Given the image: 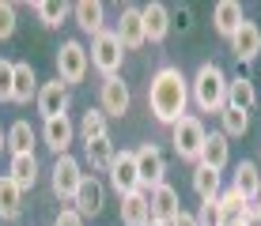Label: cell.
Here are the masks:
<instances>
[{
  "mask_svg": "<svg viewBox=\"0 0 261 226\" xmlns=\"http://www.w3.org/2000/svg\"><path fill=\"white\" fill-rule=\"evenodd\" d=\"M148 110L155 117L159 124H174L178 117L190 113V79L182 76V68L178 64H163L151 76L148 83Z\"/></svg>",
  "mask_w": 261,
  "mask_h": 226,
  "instance_id": "obj_1",
  "label": "cell"
},
{
  "mask_svg": "<svg viewBox=\"0 0 261 226\" xmlns=\"http://www.w3.org/2000/svg\"><path fill=\"white\" fill-rule=\"evenodd\" d=\"M190 102L201 113H220L227 106V76H223L220 64H201L190 79Z\"/></svg>",
  "mask_w": 261,
  "mask_h": 226,
  "instance_id": "obj_2",
  "label": "cell"
},
{
  "mask_svg": "<svg viewBox=\"0 0 261 226\" xmlns=\"http://www.w3.org/2000/svg\"><path fill=\"white\" fill-rule=\"evenodd\" d=\"M204 136H208V128H204V121H201V117H193V113L178 117V121L170 124V143H174V151H178V158H182V162H197V158H201Z\"/></svg>",
  "mask_w": 261,
  "mask_h": 226,
  "instance_id": "obj_3",
  "label": "cell"
},
{
  "mask_svg": "<svg viewBox=\"0 0 261 226\" xmlns=\"http://www.w3.org/2000/svg\"><path fill=\"white\" fill-rule=\"evenodd\" d=\"M87 57H91V68H95V72H102V79H110V76H118V72H121L125 49H121L118 34L106 26L102 34H95V38H91V49H87Z\"/></svg>",
  "mask_w": 261,
  "mask_h": 226,
  "instance_id": "obj_4",
  "label": "cell"
},
{
  "mask_svg": "<svg viewBox=\"0 0 261 226\" xmlns=\"http://www.w3.org/2000/svg\"><path fill=\"white\" fill-rule=\"evenodd\" d=\"M87 68H91V57H87L84 45H80L76 38L61 42V49H57V79H61V83H65V87L84 83Z\"/></svg>",
  "mask_w": 261,
  "mask_h": 226,
  "instance_id": "obj_5",
  "label": "cell"
},
{
  "mask_svg": "<svg viewBox=\"0 0 261 226\" xmlns=\"http://www.w3.org/2000/svg\"><path fill=\"white\" fill-rule=\"evenodd\" d=\"M133 158H137V174H140L144 192H151V188H159L167 181V158H163V151H159L155 143H140V147L133 151Z\"/></svg>",
  "mask_w": 261,
  "mask_h": 226,
  "instance_id": "obj_6",
  "label": "cell"
},
{
  "mask_svg": "<svg viewBox=\"0 0 261 226\" xmlns=\"http://www.w3.org/2000/svg\"><path fill=\"white\" fill-rule=\"evenodd\" d=\"M80 181H84V166H80V158L57 155V162H53V170H49L53 196H57V200H65V204H72V196H76Z\"/></svg>",
  "mask_w": 261,
  "mask_h": 226,
  "instance_id": "obj_7",
  "label": "cell"
},
{
  "mask_svg": "<svg viewBox=\"0 0 261 226\" xmlns=\"http://www.w3.org/2000/svg\"><path fill=\"white\" fill-rule=\"evenodd\" d=\"M133 106V94H129V83H125L121 76H110L98 83V110L106 113V121H114V117H125Z\"/></svg>",
  "mask_w": 261,
  "mask_h": 226,
  "instance_id": "obj_8",
  "label": "cell"
},
{
  "mask_svg": "<svg viewBox=\"0 0 261 226\" xmlns=\"http://www.w3.org/2000/svg\"><path fill=\"white\" fill-rule=\"evenodd\" d=\"M106 174H110V188H114L118 196L140 192V174H137V158H133V151H118Z\"/></svg>",
  "mask_w": 261,
  "mask_h": 226,
  "instance_id": "obj_9",
  "label": "cell"
},
{
  "mask_svg": "<svg viewBox=\"0 0 261 226\" xmlns=\"http://www.w3.org/2000/svg\"><path fill=\"white\" fill-rule=\"evenodd\" d=\"M102 204H106V185H102L95 174H84V181H80V188H76V196H72L76 215H80V219H95V215L102 211Z\"/></svg>",
  "mask_w": 261,
  "mask_h": 226,
  "instance_id": "obj_10",
  "label": "cell"
},
{
  "mask_svg": "<svg viewBox=\"0 0 261 226\" xmlns=\"http://www.w3.org/2000/svg\"><path fill=\"white\" fill-rule=\"evenodd\" d=\"M118 42H121V49L129 53V49H140V45H148V38H144V19H140V8L137 4H125L121 8V19H118Z\"/></svg>",
  "mask_w": 261,
  "mask_h": 226,
  "instance_id": "obj_11",
  "label": "cell"
},
{
  "mask_svg": "<svg viewBox=\"0 0 261 226\" xmlns=\"http://www.w3.org/2000/svg\"><path fill=\"white\" fill-rule=\"evenodd\" d=\"M148 207H151V222H163V226H170V219H174V215L182 211L178 188L163 181L159 188H151V192H148Z\"/></svg>",
  "mask_w": 261,
  "mask_h": 226,
  "instance_id": "obj_12",
  "label": "cell"
},
{
  "mask_svg": "<svg viewBox=\"0 0 261 226\" xmlns=\"http://www.w3.org/2000/svg\"><path fill=\"white\" fill-rule=\"evenodd\" d=\"M42 140H46V147H49V151H57V155H68L72 140H76V124L68 121V113L49 117V121L42 124Z\"/></svg>",
  "mask_w": 261,
  "mask_h": 226,
  "instance_id": "obj_13",
  "label": "cell"
},
{
  "mask_svg": "<svg viewBox=\"0 0 261 226\" xmlns=\"http://www.w3.org/2000/svg\"><path fill=\"white\" fill-rule=\"evenodd\" d=\"M34 102H38V113L46 117H61V113H68V87L61 83V79H49V83H42L38 87V98H34Z\"/></svg>",
  "mask_w": 261,
  "mask_h": 226,
  "instance_id": "obj_14",
  "label": "cell"
},
{
  "mask_svg": "<svg viewBox=\"0 0 261 226\" xmlns=\"http://www.w3.org/2000/svg\"><path fill=\"white\" fill-rule=\"evenodd\" d=\"M231 53H235V60H242V64H250V60L261 53V26L257 23H242L235 34H231Z\"/></svg>",
  "mask_w": 261,
  "mask_h": 226,
  "instance_id": "obj_15",
  "label": "cell"
},
{
  "mask_svg": "<svg viewBox=\"0 0 261 226\" xmlns=\"http://www.w3.org/2000/svg\"><path fill=\"white\" fill-rule=\"evenodd\" d=\"M242 23H246V12H242L239 0H220V4L212 8V26H216V34H220V38L231 42V34H235Z\"/></svg>",
  "mask_w": 261,
  "mask_h": 226,
  "instance_id": "obj_16",
  "label": "cell"
},
{
  "mask_svg": "<svg viewBox=\"0 0 261 226\" xmlns=\"http://www.w3.org/2000/svg\"><path fill=\"white\" fill-rule=\"evenodd\" d=\"M140 19H144V38H148L151 45H159L170 34V8L167 4H144Z\"/></svg>",
  "mask_w": 261,
  "mask_h": 226,
  "instance_id": "obj_17",
  "label": "cell"
},
{
  "mask_svg": "<svg viewBox=\"0 0 261 226\" xmlns=\"http://www.w3.org/2000/svg\"><path fill=\"white\" fill-rule=\"evenodd\" d=\"M227 158H231V143H227V136L223 132H208L204 136V143H201V166H208L216 170V174H223V166H227Z\"/></svg>",
  "mask_w": 261,
  "mask_h": 226,
  "instance_id": "obj_18",
  "label": "cell"
},
{
  "mask_svg": "<svg viewBox=\"0 0 261 226\" xmlns=\"http://www.w3.org/2000/svg\"><path fill=\"white\" fill-rule=\"evenodd\" d=\"M72 15H76V26L87 30L91 38L106 30V4H98V0H80V4H72Z\"/></svg>",
  "mask_w": 261,
  "mask_h": 226,
  "instance_id": "obj_19",
  "label": "cell"
},
{
  "mask_svg": "<svg viewBox=\"0 0 261 226\" xmlns=\"http://www.w3.org/2000/svg\"><path fill=\"white\" fill-rule=\"evenodd\" d=\"M231 188H235L242 200H250V204H254L257 196H261V170H257V162H246V158H242L239 166H235Z\"/></svg>",
  "mask_w": 261,
  "mask_h": 226,
  "instance_id": "obj_20",
  "label": "cell"
},
{
  "mask_svg": "<svg viewBox=\"0 0 261 226\" xmlns=\"http://www.w3.org/2000/svg\"><path fill=\"white\" fill-rule=\"evenodd\" d=\"M216 204H220V215H223V226H242L250 215V200H242L235 188H220V196H216Z\"/></svg>",
  "mask_w": 261,
  "mask_h": 226,
  "instance_id": "obj_21",
  "label": "cell"
},
{
  "mask_svg": "<svg viewBox=\"0 0 261 226\" xmlns=\"http://www.w3.org/2000/svg\"><path fill=\"white\" fill-rule=\"evenodd\" d=\"M31 98H38V76H34V68L19 60L15 64V76H12V102L15 106H27Z\"/></svg>",
  "mask_w": 261,
  "mask_h": 226,
  "instance_id": "obj_22",
  "label": "cell"
},
{
  "mask_svg": "<svg viewBox=\"0 0 261 226\" xmlns=\"http://www.w3.org/2000/svg\"><path fill=\"white\" fill-rule=\"evenodd\" d=\"M114 155H118V147H114V140H110V136L84 143V162L95 170V174H106V170H110V162H114Z\"/></svg>",
  "mask_w": 261,
  "mask_h": 226,
  "instance_id": "obj_23",
  "label": "cell"
},
{
  "mask_svg": "<svg viewBox=\"0 0 261 226\" xmlns=\"http://www.w3.org/2000/svg\"><path fill=\"white\" fill-rule=\"evenodd\" d=\"M227 106H235V110H242V113L254 110V106H257V87H254V79H246V76L227 79Z\"/></svg>",
  "mask_w": 261,
  "mask_h": 226,
  "instance_id": "obj_24",
  "label": "cell"
},
{
  "mask_svg": "<svg viewBox=\"0 0 261 226\" xmlns=\"http://www.w3.org/2000/svg\"><path fill=\"white\" fill-rule=\"evenodd\" d=\"M8 177L19 185V192H31L34 181H38V158H34V155H12V162H8Z\"/></svg>",
  "mask_w": 261,
  "mask_h": 226,
  "instance_id": "obj_25",
  "label": "cell"
},
{
  "mask_svg": "<svg viewBox=\"0 0 261 226\" xmlns=\"http://www.w3.org/2000/svg\"><path fill=\"white\" fill-rule=\"evenodd\" d=\"M121 222L125 226H148L151 222V207H148V192H133V196H121Z\"/></svg>",
  "mask_w": 261,
  "mask_h": 226,
  "instance_id": "obj_26",
  "label": "cell"
},
{
  "mask_svg": "<svg viewBox=\"0 0 261 226\" xmlns=\"http://www.w3.org/2000/svg\"><path fill=\"white\" fill-rule=\"evenodd\" d=\"M19 215H23V192H19V185L4 174V177H0V219L15 222Z\"/></svg>",
  "mask_w": 261,
  "mask_h": 226,
  "instance_id": "obj_27",
  "label": "cell"
},
{
  "mask_svg": "<svg viewBox=\"0 0 261 226\" xmlns=\"http://www.w3.org/2000/svg\"><path fill=\"white\" fill-rule=\"evenodd\" d=\"M76 132H80V140H84V143H91V140H102V136H110V121H106V113L95 106V110H87L84 117H80Z\"/></svg>",
  "mask_w": 261,
  "mask_h": 226,
  "instance_id": "obj_28",
  "label": "cell"
},
{
  "mask_svg": "<svg viewBox=\"0 0 261 226\" xmlns=\"http://www.w3.org/2000/svg\"><path fill=\"white\" fill-rule=\"evenodd\" d=\"M220 174H216V170H208V166H201V162H197L193 166V192L201 196V204H208V200H216V196H220Z\"/></svg>",
  "mask_w": 261,
  "mask_h": 226,
  "instance_id": "obj_29",
  "label": "cell"
},
{
  "mask_svg": "<svg viewBox=\"0 0 261 226\" xmlns=\"http://www.w3.org/2000/svg\"><path fill=\"white\" fill-rule=\"evenodd\" d=\"M34 140H38V136H34V128L27 121H15L12 128H8V151H12V155H34Z\"/></svg>",
  "mask_w": 261,
  "mask_h": 226,
  "instance_id": "obj_30",
  "label": "cell"
},
{
  "mask_svg": "<svg viewBox=\"0 0 261 226\" xmlns=\"http://www.w3.org/2000/svg\"><path fill=\"white\" fill-rule=\"evenodd\" d=\"M68 12H72V4H65V0H38L34 4V15H38L42 26H61Z\"/></svg>",
  "mask_w": 261,
  "mask_h": 226,
  "instance_id": "obj_31",
  "label": "cell"
},
{
  "mask_svg": "<svg viewBox=\"0 0 261 226\" xmlns=\"http://www.w3.org/2000/svg\"><path fill=\"white\" fill-rule=\"evenodd\" d=\"M220 124H223L220 132L227 136V140H231V136H242V132L250 128V113L235 110V106H223V110H220Z\"/></svg>",
  "mask_w": 261,
  "mask_h": 226,
  "instance_id": "obj_32",
  "label": "cell"
},
{
  "mask_svg": "<svg viewBox=\"0 0 261 226\" xmlns=\"http://www.w3.org/2000/svg\"><path fill=\"white\" fill-rule=\"evenodd\" d=\"M197 226H223V215H220V204L208 200V204H201V211L193 215Z\"/></svg>",
  "mask_w": 261,
  "mask_h": 226,
  "instance_id": "obj_33",
  "label": "cell"
},
{
  "mask_svg": "<svg viewBox=\"0 0 261 226\" xmlns=\"http://www.w3.org/2000/svg\"><path fill=\"white\" fill-rule=\"evenodd\" d=\"M12 76H15V60L0 57V102H12Z\"/></svg>",
  "mask_w": 261,
  "mask_h": 226,
  "instance_id": "obj_34",
  "label": "cell"
},
{
  "mask_svg": "<svg viewBox=\"0 0 261 226\" xmlns=\"http://www.w3.org/2000/svg\"><path fill=\"white\" fill-rule=\"evenodd\" d=\"M12 34H15V4L0 0V42L12 38Z\"/></svg>",
  "mask_w": 261,
  "mask_h": 226,
  "instance_id": "obj_35",
  "label": "cell"
},
{
  "mask_svg": "<svg viewBox=\"0 0 261 226\" xmlns=\"http://www.w3.org/2000/svg\"><path fill=\"white\" fill-rule=\"evenodd\" d=\"M53 226H84V219L76 215V207H61V215L53 219Z\"/></svg>",
  "mask_w": 261,
  "mask_h": 226,
  "instance_id": "obj_36",
  "label": "cell"
},
{
  "mask_svg": "<svg viewBox=\"0 0 261 226\" xmlns=\"http://www.w3.org/2000/svg\"><path fill=\"white\" fill-rule=\"evenodd\" d=\"M170 226H197V219H193L190 211H178L174 219H170Z\"/></svg>",
  "mask_w": 261,
  "mask_h": 226,
  "instance_id": "obj_37",
  "label": "cell"
},
{
  "mask_svg": "<svg viewBox=\"0 0 261 226\" xmlns=\"http://www.w3.org/2000/svg\"><path fill=\"white\" fill-rule=\"evenodd\" d=\"M174 26H190V8H178V12H174Z\"/></svg>",
  "mask_w": 261,
  "mask_h": 226,
  "instance_id": "obj_38",
  "label": "cell"
},
{
  "mask_svg": "<svg viewBox=\"0 0 261 226\" xmlns=\"http://www.w3.org/2000/svg\"><path fill=\"white\" fill-rule=\"evenodd\" d=\"M250 211H254V215H257V222H261V196L254 200V207H250Z\"/></svg>",
  "mask_w": 261,
  "mask_h": 226,
  "instance_id": "obj_39",
  "label": "cell"
},
{
  "mask_svg": "<svg viewBox=\"0 0 261 226\" xmlns=\"http://www.w3.org/2000/svg\"><path fill=\"white\" fill-rule=\"evenodd\" d=\"M4 147H8V132L0 128V151H4Z\"/></svg>",
  "mask_w": 261,
  "mask_h": 226,
  "instance_id": "obj_40",
  "label": "cell"
},
{
  "mask_svg": "<svg viewBox=\"0 0 261 226\" xmlns=\"http://www.w3.org/2000/svg\"><path fill=\"white\" fill-rule=\"evenodd\" d=\"M148 226H163V222H148Z\"/></svg>",
  "mask_w": 261,
  "mask_h": 226,
  "instance_id": "obj_41",
  "label": "cell"
}]
</instances>
